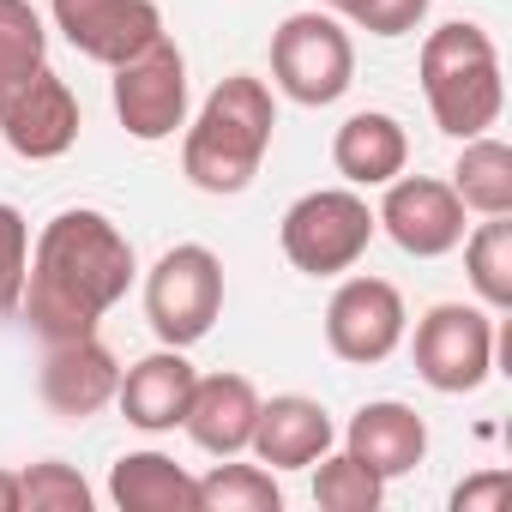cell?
I'll list each match as a JSON object with an SVG mask.
<instances>
[{
  "instance_id": "obj_28",
  "label": "cell",
  "mask_w": 512,
  "mask_h": 512,
  "mask_svg": "<svg viewBox=\"0 0 512 512\" xmlns=\"http://www.w3.org/2000/svg\"><path fill=\"white\" fill-rule=\"evenodd\" d=\"M512 500V470H482L452 488V512H500Z\"/></svg>"
},
{
  "instance_id": "obj_29",
  "label": "cell",
  "mask_w": 512,
  "mask_h": 512,
  "mask_svg": "<svg viewBox=\"0 0 512 512\" xmlns=\"http://www.w3.org/2000/svg\"><path fill=\"white\" fill-rule=\"evenodd\" d=\"M0 512H19V470H0Z\"/></svg>"
},
{
  "instance_id": "obj_6",
  "label": "cell",
  "mask_w": 512,
  "mask_h": 512,
  "mask_svg": "<svg viewBox=\"0 0 512 512\" xmlns=\"http://www.w3.org/2000/svg\"><path fill=\"white\" fill-rule=\"evenodd\" d=\"M272 85L302 103L326 109L356 85V43L332 13H290L272 31Z\"/></svg>"
},
{
  "instance_id": "obj_26",
  "label": "cell",
  "mask_w": 512,
  "mask_h": 512,
  "mask_svg": "<svg viewBox=\"0 0 512 512\" xmlns=\"http://www.w3.org/2000/svg\"><path fill=\"white\" fill-rule=\"evenodd\" d=\"M25 272H31V223L19 205L0 199V320L19 314L25 302Z\"/></svg>"
},
{
  "instance_id": "obj_18",
  "label": "cell",
  "mask_w": 512,
  "mask_h": 512,
  "mask_svg": "<svg viewBox=\"0 0 512 512\" xmlns=\"http://www.w3.org/2000/svg\"><path fill=\"white\" fill-rule=\"evenodd\" d=\"M404 163H410V133L386 109H356L332 133V169L344 175V187H386L392 175H404Z\"/></svg>"
},
{
  "instance_id": "obj_24",
  "label": "cell",
  "mask_w": 512,
  "mask_h": 512,
  "mask_svg": "<svg viewBox=\"0 0 512 512\" xmlns=\"http://www.w3.org/2000/svg\"><path fill=\"white\" fill-rule=\"evenodd\" d=\"M380 500H386V482L368 464H356L350 452H326L320 458L314 506H326V512H380Z\"/></svg>"
},
{
  "instance_id": "obj_23",
  "label": "cell",
  "mask_w": 512,
  "mask_h": 512,
  "mask_svg": "<svg viewBox=\"0 0 512 512\" xmlns=\"http://www.w3.org/2000/svg\"><path fill=\"white\" fill-rule=\"evenodd\" d=\"M199 482V512H284V488L266 464H211Z\"/></svg>"
},
{
  "instance_id": "obj_13",
  "label": "cell",
  "mask_w": 512,
  "mask_h": 512,
  "mask_svg": "<svg viewBox=\"0 0 512 512\" xmlns=\"http://www.w3.org/2000/svg\"><path fill=\"white\" fill-rule=\"evenodd\" d=\"M79 97L67 79H55L49 67L0 109V139H7V151H19L25 163H55L79 145Z\"/></svg>"
},
{
  "instance_id": "obj_5",
  "label": "cell",
  "mask_w": 512,
  "mask_h": 512,
  "mask_svg": "<svg viewBox=\"0 0 512 512\" xmlns=\"http://www.w3.org/2000/svg\"><path fill=\"white\" fill-rule=\"evenodd\" d=\"M223 314V260L205 241H181L145 272V320L157 344H199Z\"/></svg>"
},
{
  "instance_id": "obj_17",
  "label": "cell",
  "mask_w": 512,
  "mask_h": 512,
  "mask_svg": "<svg viewBox=\"0 0 512 512\" xmlns=\"http://www.w3.org/2000/svg\"><path fill=\"white\" fill-rule=\"evenodd\" d=\"M344 452L356 464H368L380 482H398V476H410L428 458V422L410 404H398V398H374V404H362L350 416Z\"/></svg>"
},
{
  "instance_id": "obj_12",
  "label": "cell",
  "mask_w": 512,
  "mask_h": 512,
  "mask_svg": "<svg viewBox=\"0 0 512 512\" xmlns=\"http://www.w3.org/2000/svg\"><path fill=\"white\" fill-rule=\"evenodd\" d=\"M115 386H121V362L97 332L49 344L43 374H37V392L61 422H91L103 404H115Z\"/></svg>"
},
{
  "instance_id": "obj_19",
  "label": "cell",
  "mask_w": 512,
  "mask_h": 512,
  "mask_svg": "<svg viewBox=\"0 0 512 512\" xmlns=\"http://www.w3.org/2000/svg\"><path fill=\"white\" fill-rule=\"evenodd\" d=\"M109 500L121 512H199V482L169 452H127L109 470Z\"/></svg>"
},
{
  "instance_id": "obj_20",
  "label": "cell",
  "mask_w": 512,
  "mask_h": 512,
  "mask_svg": "<svg viewBox=\"0 0 512 512\" xmlns=\"http://www.w3.org/2000/svg\"><path fill=\"white\" fill-rule=\"evenodd\" d=\"M458 163H452V193L464 199V211L476 217H512V151L494 133L458 139Z\"/></svg>"
},
{
  "instance_id": "obj_2",
  "label": "cell",
  "mask_w": 512,
  "mask_h": 512,
  "mask_svg": "<svg viewBox=\"0 0 512 512\" xmlns=\"http://www.w3.org/2000/svg\"><path fill=\"white\" fill-rule=\"evenodd\" d=\"M272 127H278V103L272 85L253 73H229L217 79V91L199 103V115L187 121L181 139V175L199 193H247L260 175L266 151H272Z\"/></svg>"
},
{
  "instance_id": "obj_3",
  "label": "cell",
  "mask_w": 512,
  "mask_h": 512,
  "mask_svg": "<svg viewBox=\"0 0 512 512\" xmlns=\"http://www.w3.org/2000/svg\"><path fill=\"white\" fill-rule=\"evenodd\" d=\"M416 79H422V97H428V115L440 133L452 139H476L500 121L506 109V79H500V49L482 25L470 19H452L440 31L422 37V55H416Z\"/></svg>"
},
{
  "instance_id": "obj_14",
  "label": "cell",
  "mask_w": 512,
  "mask_h": 512,
  "mask_svg": "<svg viewBox=\"0 0 512 512\" xmlns=\"http://www.w3.org/2000/svg\"><path fill=\"white\" fill-rule=\"evenodd\" d=\"M332 446H338V428H332V410L320 398H308V392L260 398V422H253L247 452L266 470H314Z\"/></svg>"
},
{
  "instance_id": "obj_16",
  "label": "cell",
  "mask_w": 512,
  "mask_h": 512,
  "mask_svg": "<svg viewBox=\"0 0 512 512\" xmlns=\"http://www.w3.org/2000/svg\"><path fill=\"white\" fill-rule=\"evenodd\" d=\"M193 380H199V374H193V362H187L175 344H163V350L139 356L133 368H121L115 404H121V416H127L139 434H175V428H181V416H187Z\"/></svg>"
},
{
  "instance_id": "obj_1",
  "label": "cell",
  "mask_w": 512,
  "mask_h": 512,
  "mask_svg": "<svg viewBox=\"0 0 512 512\" xmlns=\"http://www.w3.org/2000/svg\"><path fill=\"white\" fill-rule=\"evenodd\" d=\"M133 272H139L133 241L109 211H97V205L55 211L43 223V235L31 241V272H25L19 314L31 320V332L43 344L85 338L133 290Z\"/></svg>"
},
{
  "instance_id": "obj_27",
  "label": "cell",
  "mask_w": 512,
  "mask_h": 512,
  "mask_svg": "<svg viewBox=\"0 0 512 512\" xmlns=\"http://www.w3.org/2000/svg\"><path fill=\"white\" fill-rule=\"evenodd\" d=\"M332 19H350L368 37H410L428 19V0H326Z\"/></svg>"
},
{
  "instance_id": "obj_15",
  "label": "cell",
  "mask_w": 512,
  "mask_h": 512,
  "mask_svg": "<svg viewBox=\"0 0 512 512\" xmlns=\"http://www.w3.org/2000/svg\"><path fill=\"white\" fill-rule=\"evenodd\" d=\"M253 422H260V386L247 374H199L193 398H187V440L211 458H235L253 440Z\"/></svg>"
},
{
  "instance_id": "obj_22",
  "label": "cell",
  "mask_w": 512,
  "mask_h": 512,
  "mask_svg": "<svg viewBox=\"0 0 512 512\" xmlns=\"http://www.w3.org/2000/svg\"><path fill=\"white\" fill-rule=\"evenodd\" d=\"M458 247H464V278H470L476 302L488 314H506L512 308V223L506 217H482L476 235H464Z\"/></svg>"
},
{
  "instance_id": "obj_25",
  "label": "cell",
  "mask_w": 512,
  "mask_h": 512,
  "mask_svg": "<svg viewBox=\"0 0 512 512\" xmlns=\"http://www.w3.org/2000/svg\"><path fill=\"white\" fill-rule=\"evenodd\" d=\"M91 500H97L91 482L61 458L19 470V512H91Z\"/></svg>"
},
{
  "instance_id": "obj_7",
  "label": "cell",
  "mask_w": 512,
  "mask_h": 512,
  "mask_svg": "<svg viewBox=\"0 0 512 512\" xmlns=\"http://www.w3.org/2000/svg\"><path fill=\"white\" fill-rule=\"evenodd\" d=\"M494 350H500V326L488 308H470V302H440L416 320V374L446 392V398H464L476 392L488 374H494Z\"/></svg>"
},
{
  "instance_id": "obj_9",
  "label": "cell",
  "mask_w": 512,
  "mask_h": 512,
  "mask_svg": "<svg viewBox=\"0 0 512 512\" xmlns=\"http://www.w3.org/2000/svg\"><path fill=\"white\" fill-rule=\"evenodd\" d=\"M404 326H410L404 296L386 278H344L326 302V344L338 362H356V368L386 362L404 344Z\"/></svg>"
},
{
  "instance_id": "obj_11",
  "label": "cell",
  "mask_w": 512,
  "mask_h": 512,
  "mask_svg": "<svg viewBox=\"0 0 512 512\" xmlns=\"http://www.w3.org/2000/svg\"><path fill=\"white\" fill-rule=\"evenodd\" d=\"M49 19L97 67H121L163 37L157 0H49Z\"/></svg>"
},
{
  "instance_id": "obj_8",
  "label": "cell",
  "mask_w": 512,
  "mask_h": 512,
  "mask_svg": "<svg viewBox=\"0 0 512 512\" xmlns=\"http://www.w3.org/2000/svg\"><path fill=\"white\" fill-rule=\"evenodd\" d=\"M115 115L145 145L187 127V55L169 37H157L151 49H139L133 61L115 67Z\"/></svg>"
},
{
  "instance_id": "obj_10",
  "label": "cell",
  "mask_w": 512,
  "mask_h": 512,
  "mask_svg": "<svg viewBox=\"0 0 512 512\" xmlns=\"http://www.w3.org/2000/svg\"><path fill=\"white\" fill-rule=\"evenodd\" d=\"M374 223L410 253V260H440L464 241V199L440 175H392Z\"/></svg>"
},
{
  "instance_id": "obj_21",
  "label": "cell",
  "mask_w": 512,
  "mask_h": 512,
  "mask_svg": "<svg viewBox=\"0 0 512 512\" xmlns=\"http://www.w3.org/2000/svg\"><path fill=\"white\" fill-rule=\"evenodd\" d=\"M49 67V31L31 0H0V109Z\"/></svg>"
},
{
  "instance_id": "obj_4",
  "label": "cell",
  "mask_w": 512,
  "mask_h": 512,
  "mask_svg": "<svg viewBox=\"0 0 512 512\" xmlns=\"http://www.w3.org/2000/svg\"><path fill=\"white\" fill-rule=\"evenodd\" d=\"M374 205L356 193V187H314L302 193L284 223H278V247L284 260L308 278H344L356 272V260L368 253L374 241Z\"/></svg>"
}]
</instances>
